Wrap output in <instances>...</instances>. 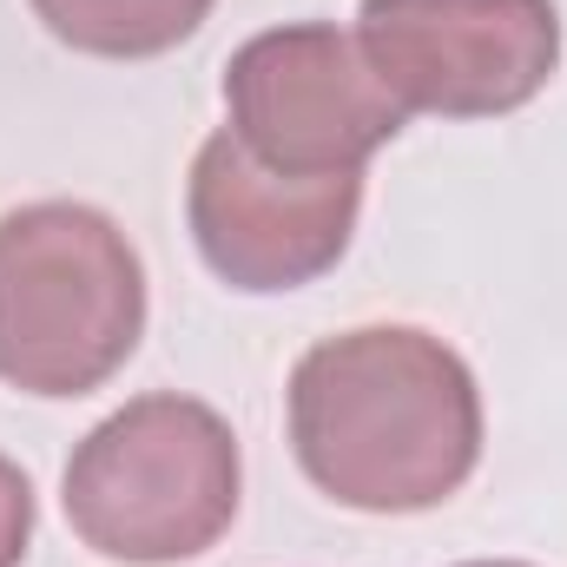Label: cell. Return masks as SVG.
Segmentation results:
<instances>
[{
  "label": "cell",
  "mask_w": 567,
  "mask_h": 567,
  "mask_svg": "<svg viewBox=\"0 0 567 567\" xmlns=\"http://www.w3.org/2000/svg\"><path fill=\"white\" fill-rule=\"evenodd\" d=\"M290 455L357 515H429L482 462L475 370L416 323L323 337L290 370Z\"/></svg>",
  "instance_id": "cell-1"
},
{
  "label": "cell",
  "mask_w": 567,
  "mask_h": 567,
  "mask_svg": "<svg viewBox=\"0 0 567 567\" xmlns=\"http://www.w3.org/2000/svg\"><path fill=\"white\" fill-rule=\"evenodd\" d=\"M145 337V265L133 238L73 198L0 218V383L20 396H93Z\"/></svg>",
  "instance_id": "cell-2"
},
{
  "label": "cell",
  "mask_w": 567,
  "mask_h": 567,
  "mask_svg": "<svg viewBox=\"0 0 567 567\" xmlns=\"http://www.w3.org/2000/svg\"><path fill=\"white\" fill-rule=\"evenodd\" d=\"M238 435L231 423L178 390L113 410L66 462L60 502L73 535L126 567H178L225 542L238 522Z\"/></svg>",
  "instance_id": "cell-3"
},
{
  "label": "cell",
  "mask_w": 567,
  "mask_h": 567,
  "mask_svg": "<svg viewBox=\"0 0 567 567\" xmlns=\"http://www.w3.org/2000/svg\"><path fill=\"white\" fill-rule=\"evenodd\" d=\"M225 133L284 178L363 172L410 126L357 33L337 20H297L245 40L225 66Z\"/></svg>",
  "instance_id": "cell-4"
},
{
  "label": "cell",
  "mask_w": 567,
  "mask_h": 567,
  "mask_svg": "<svg viewBox=\"0 0 567 567\" xmlns=\"http://www.w3.org/2000/svg\"><path fill=\"white\" fill-rule=\"evenodd\" d=\"M357 47L403 113L502 120L561 66L555 0H363Z\"/></svg>",
  "instance_id": "cell-5"
},
{
  "label": "cell",
  "mask_w": 567,
  "mask_h": 567,
  "mask_svg": "<svg viewBox=\"0 0 567 567\" xmlns=\"http://www.w3.org/2000/svg\"><path fill=\"white\" fill-rule=\"evenodd\" d=\"M363 172L343 178H284L258 165L231 133H212L185 178V225L212 278L251 297H278L337 271L357 238Z\"/></svg>",
  "instance_id": "cell-6"
},
{
  "label": "cell",
  "mask_w": 567,
  "mask_h": 567,
  "mask_svg": "<svg viewBox=\"0 0 567 567\" xmlns=\"http://www.w3.org/2000/svg\"><path fill=\"white\" fill-rule=\"evenodd\" d=\"M33 20L93 60H158L212 20V0H33Z\"/></svg>",
  "instance_id": "cell-7"
},
{
  "label": "cell",
  "mask_w": 567,
  "mask_h": 567,
  "mask_svg": "<svg viewBox=\"0 0 567 567\" xmlns=\"http://www.w3.org/2000/svg\"><path fill=\"white\" fill-rule=\"evenodd\" d=\"M33 548V482L20 462L0 455V567H20Z\"/></svg>",
  "instance_id": "cell-8"
},
{
  "label": "cell",
  "mask_w": 567,
  "mask_h": 567,
  "mask_svg": "<svg viewBox=\"0 0 567 567\" xmlns=\"http://www.w3.org/2000/svg\"><path fill=\"white\" fill-rule=\"evenodd\" d=\"M462 567H528V561H462Z\"/></svg>",
  "instance_id": "cell-9"
}]
</instances>
